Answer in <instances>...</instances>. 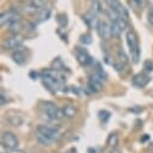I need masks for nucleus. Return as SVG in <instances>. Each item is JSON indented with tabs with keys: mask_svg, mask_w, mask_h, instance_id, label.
<instances>
[{
	"mask_svg": "<svg viewBox=\"0 0 153 153\" xmlns=\"http://www.w3.org/2000/svg\"><path fill=\"white\" fill-rule=\"evenodd\" d=\"M42 114L50 121H60L63 118H65L64 112L60 107H58L54 102L52 101H44L42 102Z\"/></svg>",
	"mask_w": 153,
	"mask_h": 153,
	"instance_id": "obj_1",
	"label": "nucleus"
},
{
	"mask_svg": "<svg viewBox=\"0 0 153 153\" xmlns=\"http://www.w3.org/2000/svg\"><path fill=\"white\" fill-rule=\"evenodd\" d=\"M126 39H127V44L129 47L131 59L134 63H137L140 58V46H139V39H137L136 33L134 30H128L126 34Z\"/></svg>",
	"mask_w": 153,
	"mask_h": 153,
	"instance_id": "obj_2",
	"label": "nucleus"
},
{
	"mask_svg": "<svg viewBox=\"0 0 153 153\" xmlns=\"http://www.w3.org/2000/svg\"><path fill=\"white\" fill-rule=\"evenodd\" d=\"M105 3L107 5V7L112 11L116 12L121 18H124L127 21H129V13L128 10L123 6V4L121 3V0H105Z\"/></svg>",
	"mask_w": 153,
	"mask_h": 153,
	"instance_id": "obj_3",
	"label": "nucleus"
},
{
	"mask_svg": "<svg viewBox=\"0 0 153 153\" xmlns=\"http://www.w3.org/2000/svg\"><path fill=\"white\" fill-rule=\"evenodd\" d=\"M18 137L12 133V131H4L1 134V145L4 148L12 151V149H17L18 147Z\"/></svg>",
	"mask_w": 153,
	"mask_h": 153,
	"instance_id": "obj_4",
	"label": "nucleus"
},
{
	"mask_svg": "<svg viewBox=\"0 0 153 153\" xmlns=\"http://www.w3.org/2000/svg\"><path fill=\"white\" fill-rule=\"evenodd\" d=\"M45 3H46V0H29L24 6V12L28 15L39 13L44 9Z\"/></svg>",
	"mask_w": 153,
	"mask_h": 153,
	"instance_id": "obj_5",
	"label": "nucleus"
},
{
	"mask_svg": "<svg viewBox=\"0 0 153 153\" xmlns=\"http://www.w3.org/2000/svg\"><path fill=\"white\" fill-rule=\"evenodd\" d=\"M59 130L60 128L58 126H52V124H41L36 128V131L37 133H41L53 140H56L59 135Z\"/></svg>",
	"mask_w": 153,
	"mask_h": 153,
	"instance_id": "obj_6",
	"label": "nucleus"
},
{
	"mask_svg": "<svg viewBox=\"0 0 153 153\" xmlns=\"http://www.w3.org/2000/svg\"><path fill=\"white\" fill-rule=\"evenodd\" d=\"M128 21L124 18H118L116 21L111 22V30H112V36L113 37H120L122 33L127 29Z\"/></svg>",
	"mask_w": 153,
	"mask_h": 153,
	"instance_id": "obj_7",
	"label": "nucleus"
},
{
	"mask_svg": "<svg viewBox=\"0 0 153 153\" xmlns=\"http://www.w3.org/2000/svg\"><path fill=\"white\" fill-rule=\"evenodd\" d=\"M99 35L101 36V39L104 40H110L112 36V30H111V22L106 19H100L98 28H97Z\"/></svg>",
	"mask_w": 153,
	"mask_h": 153,
	"instance_id": "obj_8",
	"label": "nucleus"
},
{
	"mask_svg": "<svg viewBox=\"0 0 153 153\" xmlns=\"http://www.w3.org/2000/svg\"><path fill=\"white\" fill-rule=\"evenodd\" d=\"M151 81V77L147 75V74H143V72H139L136 75L133 76V79H131V83L134 87L136 88H143L146 87Z\"/></svg>",
	"mask_w": 153,
	"mask_h": 153,
	"instance_id": "obj_9",
	"label": "nucleus"
},
{
	"mask_svg": "<svg viewBox=\"0 0 153 153\" xmlns=\"http://www.w3.org/2000/svg\"><path fill=\"white\" fill-rule=\"evenodd\" d=\"M75 56H76V59H77V62H79L82 66H88V65L92 63V58H91L89 53H88L85 48L76 47V50H75Z\"/></svg>",
	"mask_w": 153,
	"mask_h": 153,
	"instance_id": "obj_10",
	"label": "nucleus"
},
{
	"mask_svg": "<svg viewBox=\"0 0 153 153\" xmlns=\"http://www.w3.org/2000/svg\"><path fill=\"white\" fill-rule=\"evenodd\" d=\"M23 45V39L19 35H12L11 37L6 39L3 44V47L5 50H17Z\"/></svg>",
	"mask_w": 153,
	"mask_h": 153,
	"instance_id": "obj_11",
	"label": "nucleus"
},
{
	"mask_svg": "<svg viewBox=\"0 0 153 153\" xmlns=\"http://www.w3.org/2000/svg\"><path fill=\"white\" fill-rule=\"evenodd\" d=\"M17 18H19V12L16 11L15 9H11V10L1 12V16H0V23H1V25H7L10 22H12Z\"/></svg>",
	"mask_w": 153,
	"mask_h": 153,
	"instance_id": "obj_12",
	"label": "nucleus"
},
{
	"mask_svg": "<svg viewBox=\"0 0 153 153\" xmlns=\"http://www.w3.org/2000/svg\"><path fill=\"white\" fill-rule=\"evenodd\" d=\"M102 80H100L98 76L94 74L93 76H91V77L88 79V88L94 92V93H98L100 91H102V83H101Z\"/></svg>",
	"mask_w": 153,
	"mask_h": 153,
	"instance_id": "obj_13",
	"label": "nucleus"
},
{
	"mask_svg": "<svg viewBox=\"0 0 153 153\" xmlns=\"http://www.w3.org/2000/svg\"><path fill=\"white\" fill-rule=\"evenodd\" d=\"M12 60L15 63H17L18 65H22L25 63L27 60V54H25V51H24V47L21 46L19 48L15 50V52L12 53Z\"/></svg>",
	"mask_w": 153,
	"mask_h": 153,
	"instance_id": "obj_14",
	"label": "nucleus"
},
{
	"mask_svg": "<svg viewBox=\"0 0 153 153\" xmlns=\"http://www.w3.org/2000/svg\"><path fill=\"white\" fill-rule=\"evenodd\" d=\"M62 110L64 112V116L65 118H75L76 116H77V108H76L75 105L72 104H64L62 106Z\"/></svg>",
	"mask_w": 153,
	"mask_h": 153,
	"instance_id": "obj_15",
	"label": "nucleus"
},
{
	"mask_svg": "<svg viewBox=\"0 0 153 153\" xmlns=\"http://www.w3.org/2000/svg\"><path fill=\"white\" fill-rule=\"evenodd\" d=\"M83 21L86 22V24L89 27V28H98V24H99V21L98 19V16L94 15L92 11H88L85 16H83Z\"/></svg>",
	"mask_w": 153,
	"mask_h": 153,
	"instance_id": "obj_16",
	"label": "nucleus"
},
{
	"mask_svg": "<svg viewBox=\"0 0 153 153\" xmlns=\"http://www.w3.org/2000/svg\"><path fill=\"white\" fill-rule=\"evenodd\" d=\"M7 28H9V30H10L11 34L18 35V34L22 31V29H23V24H22L21 18H17V19L10 22V23L7 24Z\"/></svg>",
	"mask_w": 153,
	"mask_h": 153,
	"instance_id": "obj_17",
	"label": "nucleus"
},
{
	"mask_svg": "<svg viewBox=\"0 0 153 153\" xmlns=\"http://www.w3.org/2000/svg\"><path fill=\"white\" fill-rule=\"evenodd\" d=\"M35 136H36V140H37V142H39L40 145H42V146H50L54 140L53 139H51V137H48V136H46V135H44V134H41V133H35Z\"/></svg>",
	"mask_w": 153,
	"mask_h": 153,
	"instance_id": "obj_18",
	"label": "nucleus"
},
{
	"mask_svg": "<svg viewBox=\"0 0 153 153\" xmlns=\"http://www.w3.org/2000/svg\"><path fill=\"white\" fill-rule=\"evenodd\" d=\"M6 121L9 124L13 126V127H19L23 123V118L18 114H10V116L6 117Z\"/></svg>",
	"mask_w": 153,
	"mask_h": 153,
	"instance_id": "obj_19",
	"label": "nucleus"
},
{
	"mask_svg": "<svg viewBox=\"0 0 153 153\" xmlns=\"http://www.w3.org/2000/svg\"><path fill=\"white\" fill-rule=\"evenodd\" d=\"M51 16V10L50 9H42L39 13H37V19H36V23H42L45 21H47Z\"/></svg>",
	"mask_w": 153,
	"mask_h": 153,
	"instance_id": "obj_20",
	"label": "nucleus"
},
{
	"mask_svg": "<svg viewBox=\"0 0 153 153\" xmlns=\"http://www.w3.org/2000/svg\"><path fill=\"white\" fill-rule=\"evenodd\" d=\"M106 143H107V146L111 147V148H116V146L118 145V135H117L116 133H111V134L107 136Z\"/></svg>",
	"mask_w": 153,
	"mask_h": 153,
	"instance_id": "obj_21",
	"label": "nucleus"
},
{
	"mask_svg": "<svg viewBox=\"0 0 153 153\" xmlns=\"http://www.w3.org/2000/svg\"><path fill=\"white\" fill-rule=\"evenodd\" d=\"M89 11H92L97 16H99L100 13H102V5H101V3L99 1V0H93Z\"/></svg>",
	"mask_w": 153,
	"mask_h": 153,
	"instance_id": "obj_22",
	"label": "nucleus"
},
{
	"mask_svg": "<svg viewBox=\"0 0 153 153\" xmlns=\"http://www.w3.org/2000/svg\"><path fill=\"white\" fill-rule=\"evenodd\" d=\"M94 74L98 76L100 80H106V79H107L106 72L104 71V69L101 68V65H100L99 63H97V65H95V72H94Z\"/></svg>",
	"mask_w": 153,
	"mask_h": 153,
	"instance_id": "obj_23",
	"label": "nucleus"
},
{
	"mask_svg": "<svg viewBox=\"0 0 153 153\" xmlns=\"http://www.w3.org/2000/svg\"><path fill=\"white\" fill-rule=\"evenodd\" d=\"M117 60H118L120 63L124 64V65L128 64V57H127L126 52H124L122 48H120V50L117 51Z\"/></svg>",
	"mask_w": 153,
	"mask_h": 153,
	"instance_id": "obj_24",
	"label": "nucleus"
},
{
	"mask_svg": "<svg viewBox=\"0 0 153 153\" xmlns=\"http://www.w3.org/2000/svg\"><path fill=\"white\" fill-rule=\"evenodd\" d=\"M98 116H99V120L102 122V123H106L108 120H110V116H111V113L107 111V110H101L99 111L98 113Z\"/></svg>",
	"mask_w": 153,
	"mask_h": 153,
	"instance_id": "obj_25",
	"label": "nucleus"
},
{
	"mask_svg": "<svg viewBox=\"0 0 153 153\" xmlns=\"http://www.w3.org/2000/svg\"><path fill=\"white\" fill-rule=\"evenodd\" d=\"M147 4V0H131V5H134L136 9H143Z\"/></svg>",
	"mask_w": 153,
	"mask_h": 153,
	"instance_id": "obj_26",
	"label": "nucleus"
},
{
	"mask_svg": "<svg viewBox=\"0 0 153 153\" xmlns=\"http://www.w3.org/2000/svg\"><path fill=\"white\" fill-rule=\"evenodd\" d=\"M80 41H81L83 45H89V44H92V37H91V35L86 34V35H82V36L80 37Z\"/></svg>",
	"mask_w": 153,
	"mask_h": 153,
	"instance_id": "obj_27",
	"label": "nucleus"
},
{
	"mask_svg": "<svg viewBox=\"0 0 153 153\" xmlns=\"http://www.w3.org/2000/svg\"><path fill=\"white\" fill-rule=\"evenodd\" d=\"M59 17L62 18V19L58 18V23L60 24V27H66L68 25V17L65 15H59Z\"/></svg>",
	"mask_w": 153,
	"mask_h": 153,
	"instance_id": "obj_28",
	"label": "nucleus"
},
{
	"mask_svg": "<svg viewBox=\"0 0 153 153\" xmlns=\"http://www.w3.org/2000/svg\"><path fill=\"white\" fill-rule=\"evenodd\" d=\"M143 68L146 71H153V62L152 60H146L143 63Z\"/></svg>",
	"mask_w": 153,
	"mask_h": 153,
	"instance_id": "obj_29",
	"label": "nucleus"
},
{
	"mask_svg": "<svg viewBox=\"0 0 153 153\" xmlns=\"http://www.w3.org/2000/svg\"><path fill=\"white\" fill-rule=\"evenodd\" d=\"M147 19H148L149 24L153 25V5L149 7V10H148V12H147Z\"/></svg>",
	"mask_w": 153,
	"mask_h": 153,
	"instance_id": "obj_30",
	"label": "nucleus"
},
{
	"mask_svg": "<svg viewBox=\"0 0 153 153\" xmlns=\"http://www.w3.org/2000/svg\"><path fill=\"white\" fill-rule=\"evenodd\" d=\"M53 69H57V70H60V69H63L64 68V65H63V63H62V60L60 59H56V60H53Z\"/></svg>",
	"mask_w": 153,
	"mask_h": 153,
	"instance_id": "obj_31",
	"label": "nucleus"
},
{
	"mask_svg": "<svg viewBox=\"0 0 153 153\" xmlns=\"http://www.w3.org/2000/svg\"><path fill=\"white\" fill-rule=\"evenodd\" d=\"M7 98H6V95L1 92V94H0V104H1V105H5V104H7Z\"/></svg>",
	"mask_w": 153,
	"mask_h": 153,
	"instance_id": "obj_32",
	"label": "nucleus"
},
{
	"mask_svg": "<svg viewBox=\"0 0 153 153\" xmlns=\"http://www.w3.org/2000/svg\"><path fill=\"white\" fill-rule=\"evenodd\" d=\"M87 153H98V151H97L95 148H93V147H89V148L87 149Z\"/></svg>",
	"mask_w": 153,
	"mask_h": 153,
	"instance_id": "obj_33",
	"label": "nucleus"
},
{
	"mask_svg": "<svg viewBox=\"0 0 153 153\" xmlns=\"http://www.w3.org/2000/svg\"><path fill=\"white\" fill-rule=\"evenodd\" d=\"M129 111H134V112H139V111H141V107H133V108H129Z\"/></svg>",
	"mask_w": 153,
	"mask_h": 153,
	"instance_id": "obj_34",
	"label": "nucleus"
},
{
	"mask_svg": "<svg viewBox=\"0 0 153 153\" xmlns=\"http://www.w3.org/2000/svg\"><path fill=\"white\" fill-rule=\"evenodd\" d=\"M110 153H122V152H121V151H120L118 148H112Z\"/></svg>",
	"mask_w": 153,
	"mask_h": 153,
	"instance_id": "obj_35",
	"label": "nucleus"
},
{
	"mask_svg": "<svg viewBox=\"0 0 153 153\" xmlns=\"http://www.w3.org/2000/svg\"><path fill=\"white\" fill-rule=\"evenodd\" d=\"M10 153H24L23 151H18V149H12V151H10Z\"/></svg>",
	"mask_w": 153,
	"mask_h": 153,
	"instance_id": "obj_36",
	"label": "nucleus"
}]
</instances>
